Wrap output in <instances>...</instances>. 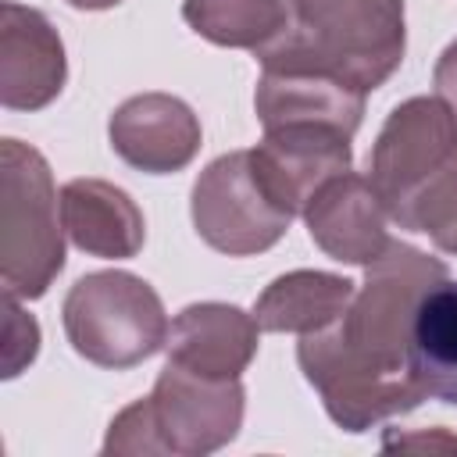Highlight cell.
I'll return each mask as SVG.
<instances>
[{"mask_svg": "<svg viewBox=\"0 0 457 457\" xmlns=\"http://www.w3.org/2000/svg\"><path fill=\"white\" fill-rule=\"evenodd\" d=\"M368 179L389 221L425 232L443 253H457V114L439 96H411L386 118Z\"/></svg>", "mask_w": 457, "mask_h": 457, "instance_id": "cell-1", "label": "cell"}, {"mask_svg": "<svg viewBox=\"0 0 457 457\" xmlns=\"http://www.w3.org/2000/svg\"><path fill=\"white\" fill-rule=\"evenodd\" d=\"M403 0H289L286 32L261 50V68H311L378 89L403 61Z\"/></svg>", "mask_w": 457, "mask_h": 457, "instance_id": "cell-2", "label": "cell"}, {"mask_svg": "<svg viewBox=\"0 0 457 457\" xmlns=\"http://www.w3.org/2000/svg\"><path fill=\"white\" fill-rule=\"evenodd\" d=\"M443 278H450V271L439 257H428L418 246L393 239L382 257L364 264L361 289H353L343 318L328 325L336 343L368 368L393 375L411 371L407 350L418 303Z\"/></svg>", "mask_w": 457, "mask_h": 457, "instance_id": "cell-3", "label": "cell"}, {"mask_svg": "<svg viewBox=\"0 0 457 457\" xmlns=\"http://www.w3.org/2000/svg\"><path fill=\"white\" fill-rule=\"evenodd\" d=\"M64 228L46 157L21 143H0V282L18 300L43 296L64 268Z\"/></svg>", "mask_w": 457, "mask_h": 457, "instance_id": "cell-4", "label": "cell"}, {"mask_svg": "<svg viewBox=\"0 0 457 457\" xmlns=\"http://www.w3.org/2000/svg\"><path fill=\"white\" fill-rule=\"evenodd\" d=\"M68 343L96 368H136L168 339V314L150 282L132 271L82 275L61 307Z\"/></svg>", "mask_w": 457, "mask_h": 457, "instance_id": "cell-5", "label": "cell"}, {"mask_svg": "<svg viewBox=\"0 0 457 457\" xmlns=\"http://www.w3.org/2000/svg\"><path fill=\"white\" fill-rule=\"evenodd\" d=\"M193 225L200 239L228 257H250L275 246L293 214H286L257 182L250 150H232L211 161L193 186Z\"/></svg>", "mask_w": 457, "mask_h": 457, "instance_id": "cell-6", "label": "cell"}, {"mask_svg": "<svg viewBox=\"0 0 457 457\" xmlns=\"http://www.w3.org/2000/svg\"><path fill=\"white\" fill-rule=\"evenodd\" d=\"M296 361L303 378L318 389L328 418L346 432H364L393 414L414 411L425 400V389L414 382L411 371L393 375L361 364L336 343L332 328L300 336Z\"/></svg>", "mask_w": 457, "mask_h": 457, "instance_id": "cell-7", "label": "cell"}, {"mask_svg": "<svg viewBox=\"0 0 457 457\" xmlns=\"http://www.w3.org/2000/svg\"><path fill=\"white\" fill-rule=\"evenodd\" d=\"M243 400L239 378H211L175 361L164 364L150 393L161 439L175 457H207L228 446L243 425Z\"/></svg>", "mask_w": 457, "mask_h": 457, "instance_id": "cell-8", "label": "cell"}, {"mask_svg": "<svg viewBox=\"0 0 457 457\" xmlns=\"http://www.w3.org/2000/svg\"><path fill=\"white\" fill-rule=\"evenodd\" d=\"M253 175L264 193L286 211L303 214L307 200L339 171H350V136L325 125H278L250 150Z\"/></svg>", "mask_w": 457, "mask_h": 457, "instance_id": "cell-9", "label": "cell"}, {"mask_svg": "<svg viewBox=\"0 0 457 457\" xmlns=\"http://www.w3.org/2000/svg\"><path fill=\"white\" fill-rule=\"evenodd\" d=\"M107 136L111 150L125 164L146 175H171L196 157L200 118L186 100L171 93H139L114 107Z\"/></svg>", "mask_w": 457, "mask_h": 457, "instance_id": "cell-10", "label": "cell"}, {"mask_svg": "<svg viewBox=\"0 0 457 457\" xmlns=\"http://www.w3.org/2000/svg\"><path fill=\"white\" fill-rule=\"evenodd\" d=\"M64 43L50 18L18 0H4L0 21V104L7 111H39L64 89Z\"/></svg>", "mask_w": 457, "mask_h": 457, "instance_id": "cell-11", "label": "cell"}, {"mask_svg": "<svg viewBox=\"0 0 457 457\" xmlns=\"http://www.w3.org/2000/svg\"><path fill=\"white\" fill-rule=\"evenodd\" d=\"M311 239L343 264H371L386 253L389 211L375 193L371 179L339 171L332 175L303 207Z\"/></svg>", "mask_w": 457, "mask_h": 457, "instance_id": "cell-12", "label": "cell"}, {"mask_svg": "<svg viewBox=\"0 0 457 457\" xmlns=\"http://www.w3.org/2000/svg\"><path fill=\"white\" fill-rule=\"evenodd\" d=\"M364 96L350 82L311 68H261L253 111L264 129L278 125H325L353 136L364 114Z\"/></svg>", "mask_w": 457, "mask_h": 457, "instance_id": "cell-13", "label": "cell"}, {"mask_svg": "<svg viewBox=\"0 0 457 457\" xmlns=\"http://www.w3.org/2000/svg\"><path fill=\"white\" fill-rule=\"evenodd\" d=\"M261 325L253 314L236 303H189L168 325V361L211 375V378H239L257 353Z\"/></svg>", "mask_w": 457, "mask_h": 457, "instance_id": "cell-14", "label": "cell"}, {"mask_svg": "<svg viewBox=\"0 0 457 457\" xmlns=\"http://www.w3.org/2000/svg\"><path fill=\"white\" fill-rule=\"evenodd\" d=\"M61 225L68 239L93 257L125 261L143 250L146 221L136 200L104 179H71L61 189Z\"/></svg>", "mask_w": 457, "mask_h": 457, "instance_id": "cell-15", "label": "cell"}, {"mask_svg": "<svg viewBox=\"0 0 457 457\" xmlns=\"http://www.w3.org/2000/svg\"><path fill=\"white\" fill-rule=\"evenodd\" d=\"M353 300V282L332 271H286L257 300L253 318L264 332H318L343 318Z\"/></svg>", "mask_w": 457, "mask_h": 457, "instance_id": "cell-16", "label": "cell"}, {"mask_svg": "<svg viewBox=\"0 0 457 457\" xmlns=\"http://www.w3.org/2000/svg\"><path fill=\"white\" fill-rule=\"evenodd\" d=\"M407 368L425 396L457 407V282L443 278L425 293L411 328Z\"/></svg>", "mask_w": 457, "mask_h": 457, "instance_id": "cell-17", "label": "cell"}, {"mask_svg": "<svg viewBox=\"0 0 457 457\" xmlns=\"http://www.w3.org/2000/svg\"><path fill=\"white\" fill-rule=\"evenodd\" d=\"M186 25L218 46L268 50L289 25V0H186Z\"/></svg>", "mask_w": 457, "mask_h": 457, "instance_id": "cell-18", "label": "cell"}, {"mask_svg": "<svg viewBox=\"0 0 457 457\" xmlns=\"http://www.w3.org/2000/svg\"><path fill=\"white\" fill-rule=\"evenodd\" d=\"M104 453H168V443L161 439L154 403L150 396L129 403L107 428Z\"/></svg>", "mask_w": 457, "mask_h": 457, "instance_id": "cell-19", "label": "cell"}, {"mask_svg": "<svg viewBox=\"0 0 457 457\" xmlns=\"http://www.w3.org/2000/svg\"><path fill=\"white\" fill-rule=\"evenodd\" d=\"M39 353V321L18 303L14 293H4V346H0V375H21Z\"/></svg>", "mask_w": 457, "mask_h": 457, "instance_id": "cell-20", "label": "cell"}, {"mask_svg": "<svg viewBox=\"0 0 457 457\" xmlns=\"http://www.w3.org/2000/svg\"><path fill=\"white\" fill-rule=\"evenodd\" d=\"M432 82H436V89H439V100H446L450 111L457 114V39L439 54L436 71H432Z\"/></svg>", "mask_w": 457, "mask_h": 457, "instance_id": "cell-21", "label": "cell"}, {"mask_svg": "<svg viewBox=\"0 0 457 457\" xmlns=\"http://www.w3.org/2000/svg\"><path fill=\"white\" fill-rule=\"evenodd\" d=\"M68 4L79 7V11H107V7H114L121 0H68Z\"/></svg>", "mask_w": 457, "mask_h": 457, "instance_id": "cell-22", "label": "cell"}]
</instances>
